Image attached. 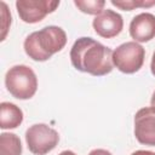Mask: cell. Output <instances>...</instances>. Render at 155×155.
<instances>
[{"label": "cell", "mask_w": 155, "mask_h": 155, "mask_svg": "<svg viewBox=\"0 0 155 155\" xmlns=\"http://www.w3.org/2000/svg\"><path fill=\"white\" fill-rule=\"evenodd\" d=\"M73 67L93 76H104L113 68V51L92 38H79L70 50Z\"/></svg>", "instance_id": "6da1fadb"}, {"label": "cell", "mask_w": 155, "mask_h": 155, "mask_svg": "<svg viewBox=\"0 0 155 155\" xmlns=\"http://www.w3.org/2000/svg\"><path fill=\"white\" fill-rule=\"evenodd\" d=\"M67 44L65 31L57 25H47L29 34L23 44L29 58L36 62H45L54 53L62 51Z\"/></svg>", "instance_id": "7a4b0ae2"}, {"label": "cell", "mask_w": 155, "mask_h": 155, "mask_svg": "<svg viewBox=\"0 0 155 155\" xmlns=\"http://www.w3.org/2000/svg\"><path fill=\"white\" fill-rule=\"evenodd\" d=\"M5 85L12 97L22 101L30 99L36 93L38 78L30 67L18 64L7 70Z\"/></svg>", "instance_id": "3957f363"}, {"label": "cell", "mask_w": 155, "mask_h": 155, "mask_svg": "<svg viewBox=\"0 0 155 155\" xmlns=\"http://www.w3.org/2000/svg\"><path fill=\"white\" fill-rule=\"evenodd\" d=\"M145 50L136 41H127L113 51V63L121 73L133 74L138 71L144 63Z\"/></svg>", "instance_id": "277c9868"}, {"label": "cell", "mask_w": 155, "mask_h": 155, "mask_svg": "<svg viewBox=\"0 0 155 155\" xmlns=\"http://www.w3.org/2000/svg\"><path fill=\"white\" fill-rule=\"evenodd\" d=\"M25 142L29 151L34 155H46L57 147L59 136L48 125L35 124L25 131Z\"/></svg>", "instance_id": "5b68a950"}, {"label": "cell", "mask_w": 155, "mask_h": 155, "mask_svg": "<svg viewBox=\"0 0 155 155\" xmlns=\"http://www.w3.org/2000/svg\"><path fill=\"white\" fill-rule=\"evenodd\" d=\"M59 6L57 0H18L16 8L19 18L29 24L41 22L48 13L56 11Z\"/></svg>", "instance_id": "8992f818"}, {"label": "cell", "mask_w": 155, "mask_h": 155, "mask_svg": "<svg viewBox=\"0 0 155 155\" xmlns=\"http://www.w3.org/2000/svg\"><path fill=\"white\" fill-rule=\"evenodd\" d=\"M134 136L140 144L155 147V108L145 107L136 113Z\"/></svg>", "instance_id": "52a82bcc"}, {"label": "cell", "mask_w": 155, "mask_h": 155, "mask_svg": "<svg viewBox=\"0 0 155 155\" xmlns=\"http://www.w3.org/2000/svg\"><path fill=\"white\" fill-rule=\"evenodd\" d=\"M92 25L99 36L104 39H111L121 33L124 28V19L120 13L107 8L93 18Z\"/></svg>", "instance_id": "ba28073f"}, {"label": "cell", "mask_w": 155, "mask_h": 155, "mask_svg": "<svg viewBox=\"0 0 155 155\" xmlns=\"http://www.w3.org/2000/svg\"><path fill=\"white\" fill-rule=\"evenodd\" d=\"M130 35L136 42H148L155 38V16L143 12L134 16L130 23Z\"/></svg>", "instance_id": "9c48e42d"}, {"label": "cell", "mask_w": 155, "mask_h": 155, "mask_svg": "<svg viewBox=\"0 0 155 155\" xmlns=\"http://www.w3.org/2000/svg\"><path fill=\"white\" fill-rule=\"evenodd\" d=\"M23 122V111L19 107L10 102L0 104V127L2 130L16 128Z\"/></svg>", "instance_id": "30bf717a"}, {"label": "cell", "mask_w": 155, "mask_h": 155, "mask_svg": "<svg viewBox=\"0 0 155 155\" xmlns=\"http://www.w3.org/2000/svg\"><path fill=\"white\" fill-rule=\"evenodd\" d=\"M21 139L15 133L4 132L0 134V155H21Z\"/></svg>", "instance_id": "8fae6325"}, {"label": "cell", "mask_w": 155, "mask_h": 155, "mask_svg": "<svg viewBox=\"0 0 155 155\" xmlns=\"http://www.w3.org/2000/svg\"><path fill=\"white\" fill-rule=\"evenodd\" d=\"M74 5L84 13L87 15H99L105 6L104 0H75Z\"/></svg>", "instance_id": "7c38bea8"}, {"label": "cell", "mask_w": 155, "mask_h": 155, "mask_svg": "<svg viewBox=\"0 0 155 155\" xmlns=\"http://www.w3.org/2000/svg\"><path fill=\"white\" fill-rule=\"evenodd\" d=\"M111 5L124 10V11H132L137 7H151L155 5V1H147V0H111Z\"/></svg>", "instance_id": "4fadbf2b"}, {"label": "cell", "mask_w": 155, "mask_h": 155, "mask_svg": "<svg viewBox=\"0 0 155 155\" xmlns=\"http://www.w3.org/2000/svg\"><path fill=\"white\" fill-rule=\"evenodd\" d=\"M88 155H113V154L105 149H93L92 151H90Z\"/></svg>", "instance_id": "5bb4252c"}, {"label": "cell", "mask_w": 155, "mask_h": 155, "mask_svg": "<svg viewBox=\"0 0 155 155\" xmlns=\"http://www.w3.org/2000/svg\"><path fill=\"white\" fill-rule=\"evenodd\" d=\"M131 155H155V153L149 151V150H136Z\"/></svg>", "instance_id": "9a60e30c"}, {"label": "cell", "mask_w": 155, "mask_h": 155, "mask_svg": "<svg viewBox=\"0 0 155 155\" xmlns=\"http://www.w3.org/2000/svg\"><path fill=\"white\" fill-rule=\"evenodd\" d=\"M150 70H151V74L155 76V51L153 53V57H151V63H150Z\"/></svg>", "instance_id": "2e32d148"}, {"label": "cell", "mask_w": 155, "mask_h": 155, "mask_svg": "<svg viewBox=\"0 0 155 155\" xmlns=\"http://www.w3.org/2000/svg\"><path fill=\"white\" fill-rule=\"evenodd\" d=\"M58 155H76V154L74 151H71V150H64V151L59 153Z\"/></svg>", "instance_id": "e0dca14e"}, {"label": "cell", "mask_w": 155, "mask_h": 155, "mask_svg": "<svg viewBox=\"0 0 155 155\" xmlns=\"http://www.w3.org/2000/svg\"><path fill=\"white\" fill-rule=\"evenodd\" d=\"M150 104H151V107H153V108H155V91H154V93H153V96H151Z\"/></svg>", "instance_id": "ac0fdd59"}]
</instances>
